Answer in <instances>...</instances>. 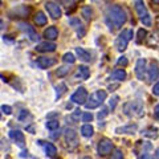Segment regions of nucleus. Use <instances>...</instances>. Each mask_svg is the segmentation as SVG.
Instances as JSON below:
<instances>
[{
	"instance_id": "9b49d317",
	"label": "nucleus",
	"mask_w": 159,
	"mask_h": 159,
	"mask_svg": "<svg viewBox=\"0 0 159 159\" xmlns=\"http://www.w3.org/2000/svg\"><path fill=\"white\" fill-rule=\"evenodd\" d=\"M56 44L51 43V41H45V43H40L37 44L36 47V51L37 52H41V53H48V52H54L56 51Z\"/></svg>"
},
{
	"instance_id": "4c0bfd02",
	"label": "nucleus",
	"mask_w": 159,
	"mask_h": 159,
	"mask_svg": "<svg viewBox=\"0 0 159 159\" xmlns=\"http://www.w3.org/2000/svg\"><path fill=\"white\" fill-rule=\"evenodd\" d=\"M145 36H146V31H145V29H139V31H138V41H141L142 39H145Z\"/></svg>"
},
{
	"instance_id": "a18cd8bd",
	"label": "nucleus",
	"mask_w": 159,
	"mask_h": 159,
	"mask_svg": "<svg viewBox=\"0 0 159 159\" xmlns=\"http://www.w3.org/2000/svg\"><path fill=\"white\" fill-rule=\"evenodd\" d=\"M3 27H4V21H3L2 19H0V31H2V29H3Z\"/></svg>"
},
{
	"instance_id": "f3484780",
	"label": "nucleus",
	"mask_w": 159,
	"mask_h": 159,
	"mask_svg": "<svg viewBox=\"0 0 159 159\" xmlns=\"http://www.w3.org/2000/svg\"><path fill=\"white\" fill-rule=\"evenodd\" d=\"M76 53H77L78 58L82 60V61H85V62H89L92 60V54L88 51H85L84 48H76Z\"/></svg>"
},
{
	"instance_id": "f704fd0d",
	"label": "nucleus",
	"mask_w": 159,
	"mask_h": 159,
	"mask_svg": "<svg viewBox=\"0 0 159 159\" xmlns=\"http://www.w3.org/2000/svg\"><path fill=\"white\" fill-rule=\"evenodd\" d=\"M109 114V110H107V107H102V110L98 113V119H103L106 116Z\"/></svg>"
},
{
	"instance_id": "c03bdc74",
	"label": "nucleus",
	"mask_w": 159,
	"mask_h": 159,
	"mask_svg": "<svg viewBox=\"0 0 159 159\" xmlns=\"http://www.w3.org/2000/svg\"><path fill=\"white\" fill-rule=\"evenodd\" d=\"M27 130H28V131H31V134H34V130H33V127H32V126L27 127Z\"/></svg>"
},
{
	"instance_id": "f03ea898",
	"label": "nucleus",
	"mask_w": 159,
	"mask_h": 159,
	"mask_svg": "<svg viewBox=\"0 0 159 159\" xmlns=\"http://www.w3.org/2000/svg\"><path fill=\"white\" fill-rule=\"evenodd\" d=\"M125 114L129 117H143L145 116V106H143L142 101L139 99H135L133 102H129L125 105Z\"/></svg>"
},
{
	"instance_id": "79ce46f5",
	"label": "nucleus",
	"mask_w": 159,
	"mask_h": 159,
	"mask_svg": "<svg viewBox=\"0 0 159 159\" xmlns=\"http://www.w3.org/2000/svg\"><path fill=\"white\" fill-rule=\"evenodd\" d=\"M154 116H155V118L159 121V105H157L155 109H154Z\"/></svg>"
},
{
	"instance_id": "b1692460",
	"label": "nucleus",
	"mask_w": 159,
	"mask_h": 159,
	"mask_svg": "<svg viewBox=\"0 0 159 159\" xmlns=\"http://www.w3.org/2000/svg\"><path fill=\"white\" fill-rule=\"evenodd\" d=\"M81 134L84 137H86V138H90L93 134H94V129L92 125H84L81 127Z\"/></svg>"
},
{
	"instance_id": "393cba45",
	"label": "nucleus",
	"mask_w": 159,
	"mask_h": 159,
	"mask_svg": "<svg viewBox=\"0 0 159 159\" xmlns=\"http://www.w3.org/2000/svg\"><path fill=\"white\" fill-rule=\"evenodd\" d=\"M69 24H70V25H72L73 28H76V29H77V34H78V32H80V29L85 32V29H84L81 21H80V19H74V17H73V19L69 20Z\"/></svg>"
},
{
	"instance_id": "a19ab883",
	"label": "nucleus",
	"mask_w": 159,
	"mask_h": 159,
	"mask_svg": "<svg viewBox=\"0 0 159 159\" xmlns=\"http://www.w3.org/2000/svg\"><path fill=\"white\" fill-rule=\"evenodd\" d=\"M80 111H81V110H80V109H78V110H76V111H74V113H73V116H72V118L74 119V121H77V119H78V117H80V116H81V113H80Z\"/></svg>"
},
{
	"instance_id": "3c124183",
	"label": "nucleus",
	"mask_w": 159,
	"mask_h": 159,
	"mask_svg": "<svg viewBox=\"0 0 159 159\" xmlns=\"http://www.w3.org/2000/svg\"><path fill=\"white\" fill-rule=\"evenodd\" d=\"M84 159H90V158H84Z\"/></svg>"
},
{
	"instance_id": "37998d69",
	"label": "nucleus",
	"mask_w": 159,
	"mask_h": 159,
	"mask_svg": "<svg viewBox=\"0 0 159 159\" xmlns=\"http://www.w3.org/2000/svg\"><path fill=\"white\" fill-rule=\"evenodd\" d=\"M138 159H152L150 155H148V154H146V152H143L142 155H139L138 157Z\"/></svg>"
},
{
	"instance_id": "0eeeda50",
	"label": "nucleus",
	"mask_w": 159,
	"mask_h": 159,
	"mask_svg": "<svg viewBox=\"0 0 159 159\" xmlns=\"http://www.w3.org/2000/svg\"><path fill=\"white\" fill-rule=\"evenodd\" d=\"M45 9L48 11L49 16H51L52 19H54V20L60 19L61 15H62V11H61V8H60V6L56 2H52V0H49V2L45 3Z\"/></svg>"
},
{
	"instance_id": "6ab92c4d",
	"label": "nucleus",
	"mask_w": 159,
	"mask_h": 159,
	"mask_svg": "<svg viewBox=\"0 0 159 159\" xmlns=\"http://www.w3.org/2000/svg\"><path fill=\"white\" fill-rule=\"evenodd\" d=\"M44 37H47L48 40H56L58 37V31L56 27H49L44 32Z\"/></svg>"
},
{
	"instance_id": "e433bc0d",
	"label": "nucleus",
	"mask_w": 159,
	"mask_h": 159,
	"mask_svg": "<svg viewBox=\"0 0 159 159\" xmlns=\"http://www.w3.org/2000/svg\"><path fill=\"white\" fill-rule=\"evenodd\" d=\"M2 110H3V113H6L7 116L12 114V107H11V106H8V105H3V106H2Z\"/></svg>"
},
{
	"instance_id": "4468645a",
	"label": "nucleus",
	"mask_w": 159,
	"mask_h": 159,
	"mask_svg": "<svg viewBox=\"0 0 159 159\" xmlns=\"http://www.w3.org/2000/svg\"><path fill=\"white\" fill-rule=\"evenodd\" d=\"M65 141L68 145H72V146L77 145V133L73 129H66L65 130Z\"/></svg>"
},
{
	"instance_id": "2eb2a0df",
	"label": "nucleus",
	"mask_w": 159,
	"mask_h": 159,
	"mask_svg": "<svg viewBox=\"0 0 159 159\" xmlns=\"http://www.w3.org/2000/svg\"><path fill=\"white\" fill-rule=\"evenodd\" d=\"M138 126L135 123H131V125H127V126H122V127H118L116 129V133L117 134H134L137 131Z\"/></svg>"
},
{
	"instance_id": "aec40b11",
	"label": "nucleus",
	"mask_w": 159,
	"mask_h": 159,
	"mask_svg": "<svg viewBox=\"0 0 159 159\" xmlns=\"http://www.w3.org/2000/svg\"><path fill=\"white\" fill-rule=\"evenodd\" d=\"M77 76L82 80H88L89 76H90V70H89V68L85 66V65H81L77 68Z\"/></svg>"
},
{
	"instance_id": "9d476101",
	"label": "nucleus",
	"mask_w": 159,
	"mask_h": 159,
	"mask_svg": "<svg viewBox=\"0 0 159 159\" xmlns=\"http://www.w3.org/2000/svg\"><path fill=\"white\" fill-rule=\"evenodd\" d=\"M145 73H146V60L139 58L137 61V65H135V74H137L138 80L145 78Z\"/></svg>"
},
{
	"instance_id": "1a4fd4ad",
	"label": "nucleus",
	"mask_w": 159,
	"mask_h": 159,
	"mask_svg": "<svg viewBox=\"0 0 159 159\" xmlns=\"http://www.w3.org/2000/svg\"><path fill=\"white\" fill-rule=\"evenodd\" d=\"M9 137L13 139V142L19 147H24V145H25V137H24V133H21L20 130H11L9 131Z\"/></svg>"
},
{
	"instance_id": "c85d7f7f",
	"label": "nucleus",
	"mask_w": 159,
	"mask_h": 159,
	"mask_svg": "<svg viewBox=\"0 0 159 159\" xmlns=\"http://www.w3.org/2000/svg\"><path fill=\"white\" fill-rule=\"evenodd\" d=\"M47 127L49 129V130L54 131V130H57V129L60 127V123H58V121H56V119H53V121H48L47 122Z\"/></svg>"
},
{
	"instance_id": "f257e3e1",
	"label": "nucleus",
	"mask_w": 159,
	"mask_h": 159,
	"mask_svg": "<svg viewBox=\"0 0 159 159\" xmlns=\"http://www.w3.org/2000/svg\"><path fill=\"white\" fill-rule=\"evenodd\" d=\"M127 16L125 9L119 6H111L107 11V19L106 21L109 24V28L114 29V28H121L123 24L126 23Z\"/></svg>"
},
{
	"instance_id": "6e6552de",
	"label": "nucleus",
	"mask_w": 159,
	"mask_h": 159,
	"mask_svg": "<svg viewBox=\"0 0 159 159\" xmlns=\"http://www.w3.org/2000/svg\"><path fill=\"white\" fill-rule=\"evenodd\" d=\"M111 150H113V142L110 141V139L102 138L101 141L98 142V145H97V151H98L99 155L105 157V155H107V154H110Z\"/></svg>"
},
{
	"instance_id": "2f4dec72",
	"label": "nucleus",
	"mask_w": 159,
	"mask_h": 159,
	"mask_svg": "<svg viewBox=\"0 0 159 159\" xmlns=\"http://www.w3.org/2000/svg\"><path fill=\"white\" fill-rule=\"evenodd\" d=\"M118 99H119V97H118V96H113V97H111L110 102H109V106H110L111 110H114V109H116L117 103H118Z\"/></svg>"
},
{
	"instance_id": "412c9836",
	"label": "nucleus",
	"mask_w": 159,
	"mask_h": 159,
	"mask_svg": "<svg viewBox=\"0 0 159 159\" xmlns=\"http://www.w3.org/2000/svg\"><path fill=\"white\" fill-rule=\"evenodd\" d=\"M33 19H34V24L39 25V27H43V25H45L47 24V16L43 12H40V11L34 15Z\"/></svg>"
},
{
	"instance_id": "ea45409f",
	"label": "nucleus",
	"mask_w": 159,
	"mask_h": 159,
	"mask_svg": "<svg viewBox=\"0 0 159 159\" xmlns=\"http://www.w3.org/2000/svg\"><path fill=\"white\" fill-rule=\"evenodd\" d=\"M152 93L155 94V96H159V81L154 85V88H152Z\"/></svg>"
},
{
	"instance_id": "473e14b6",
	"label": "nucleus",
	"mask_w": 159,
	"mask_h": 159,
	"mask_svg": "<svg viewBox=\"0 0 159 159\" xmlns=\"http://www.w3.org/2000/svg\"><path fill=\"white\" fill-rule=\"evenodd\" d=\"M111 159H123V154L119 148H116L114 150V154L111 155Z\"/></svg>"
},
{
	"instance_id": "ddd939ff",
	"label": "nucleus",
	"mask_w": 159,
	"mask_h": 159,
	"mask_svg": "<svg viewBox=\"0 0 159 159\" xmlns=\"http://www.w3.org/2000/svg\"><path fill=\"white\" fill-rule=\"evenodd\" d=\"M37 66L41 69H48L56 64V58L53 57H39L37 58Z\"/></svg>"
},
{
	"instance_id": "4be33fe9",
	"label": "nucleus",
	"mask_w": 159,
	"mask_h": 159,
	"mask_svg": "<svg viewBox=\"0 0 159 159\" xmlns=\"http://www.w3.org/2000/svg\"><path fill=\"white\" fill-rule=\"evenodd\" d=\"M111 78L116 80V81H123V80L126 78L125 69H116V70L111 73Z\"/></svg>"
},
{
	"instance_id": "49530a36",
	"label": "nucleus",
	"mask_w": 159,
	"mask_h": 159,
	"mask_svg": "<svg viewBox=\"0 0 159 159\" xmlns=\"http://www.w3.org/2000/svg\"><path fill=\"white\" fill-rule=\"evenodd\" d=\"M155 159H159V148L155 151Z\"/></svg>"
},
{
	"instance_id": "bb28decb",
	"label": "nucleus",
	"mask_w": 159,
	"mask_h": 159,
	"mask_svg": "<svg viewBox=\"0 0 159 159\" xmlns=\"http://www.w3.org/2000/svg\"><path fill=\"white\" fill-rule=\"evenodd\" d=\"M13 12H15V13H19V16H20V17H25L27 15L31 12V8H27L25 6H21V7H19V8L15 9Z\"/></svg>"
},
{
	"instance_id": "5701e85b",
	"label": "nucleus",
	"mask_w": 159,
	"mask_h": 159,
	"mask_svg": "<svg viewBox=\"0 0 159 159\" xmlns=\"http://www.w3.org/2000/svg\"><path fill=\"white\" fill-rule=\"evenodd\" d=\"M142 135L148 137L151 139H155V138H158V130H157V129H154V127H148V129L142 130Z\"/></svg>"
},
{
	"instance_id": "09e8293b",
	"label": "nucleus",
	"mask_w": 159,
	"mask_h": 159,
	"mask_svg": "<svg viewBox=\"0 0 159 159\" xmlns=\"http://www.w3.org/2000/svg\"><path fill=\"white\" fill-rule=\"evenodd\" d=\"M0 7H2V0H0Z\"/></svg>"
},
{
	"instance_id": "423d86ee",
	"label": "nucleus",
	"mask_w": 159,
	"mask_h": 159,
	"mask_svg": "<svg viewBox=\"0 0 159 159\" xmlns=\"http://www.w3.org/2000/svg\"><path fill=\"white\" fill-rule=\"evenodd\" d=\"M88 92H86V89L85 88H78L76 92H74L72 94V97H70V101L74 102V103H77V105H85L86 101H88Z\"/></svg>"
},
{
	"instance_id": "20e7f679",
	"label": "nucleus",
	"mask_w": 159,
	"mask_h": 159,
	"mask_svg": "<svg viewBox=\"0 0 159 159\" xmlns=\"http://www.w3.org/2000/svg\"><path fill=\"white\" fill-rule=\"evenodd\" d=\"M106 97H107V93L105 90H97L96 93H93L92 96L88 98L85 107L86 109H96L98 106H101L102 102L106 99Z\"/></svg>"
},
{
	"instance_id": "72a5a7b5",
	"label": "nucleus",
	"mask_w": 159,
	"mask_h": 159,
	"mask_svg": "<svg viewBox=\"0 0 159 159\" xmlns=\"http://www.w3.org/2000/svg\"><path fill=\"white\" fill-rule=\"evenodd\" d=\"M127 64H129V61H127V58L125 57V56H122V57H119L118 58V61H117V65H119V66H126L127 65Z\"/></svg>"
},
{
	"instance_id": "58836bf2",
	"label": "nucleus",
	"mask_w": 159,
	"mask_h": 159,
	"mask_svg": "<svg viewBox=\"0 0 159 159\" xmlns=\"http://www.w3.org/2000/svg\"><path fill=\"white\" fill-rule=\"evenodd\" d=\"M74 2H76V0H61V4H62V6L69 7V6H73Z\"/></svg>"
},
{
	"instance_id": "cd10ccee",
	"label": "nucleus",
	"mask_w": 159,
	"mask_h": 159,
	"mask_svg": "<svg viewBox=\"0 0 159 159\" xmlns=\"http://www.w3.org/2000/svg\"><path fill=\"white\" fill-rule=\"evenodd\" d=\"M62 61L66 62V64H74V61H76V57L73 56V53H65L62 56Z\"/></svg>"
},
{
	"instance_id": "de8ad7c7",
	"label": "nucleus",
	"mask_w": 159,
	"mask_h": 159,
	"mask_svg": "<svg viewBox=\"0 0 159 159\" xmlns=\"http://www.w3.org/2000/svg\"><path fill=\"white\" fill-rule=\"evenodd\" d=\"M152 3L154 4H159V0H152Z\"/></svg>"
},
{
	"instance_id": "c9c22d12",
	"label": "nucleus",
	"mask_w": 159,
	"mask_h": 159,
	"mask_svg": "<svg viewBox=\"0 0 159 159\" xmlns=\"http://www.w3.org/2000/svg\"><path fill=\"white\" fill-rule=\"evenodd\" d=\"M92 119H93V114L92 113H85L82 116V121L84 122H92Z\"/></svg>"
},
{
	"instance_id": "f8f14e48",
	"label": "nucleus",
	"mask_w": 159,
	"mask_h": 159,
	"mask_svg": "<svg viewBox=\"0 0 159 159\" xmlns=\"http://www.w3.org/2000/svg\"><path fill=\"white\" fill-rule=\"evenodd\" d=\"M19 28L21 29L23 32L28 33V34H29V39H31L32 41H36V40L39 39V34H37L36 32H34L33 27H31L29 24H27V23H19Z\"/></svg>"
},
{
	"instance_id": "7c9ffc66",
	"label": "nucleus",
	"mask_w": 159,
	"mask_h": 159,
	"mask_svg": "<svg viewBox=\"0 0 159 159\" xmlns=\"http://www.w3.org/2000/svg\"><path fill=\"white\" fill-rule=\"evenodd\" d=\"M56 90H57V96H56V97H57V98H60L64 93L66 92V85H65V84H60V85L56 88Z\"/></svg>"
},
{
	"instance_id": "7ed1b4c3",
	"label": "nucleus",
	"mask_w": 159,
	"mask_h": 159,
	"mask_svg": "<svg viewBox=\"0 0 159 159\" xmlns=\"http://www.w3.org/2000/svg\"><path fill=\"white\" fill-rule=\"evenodd\" d=\"M134 6H135V11L139 16V20L145 27H151V16L148 13L147 8L143 3V0H134Z\"/></svg>"
},
{
	"instance_id": "a211bd4d",
	"label": "nucleus",
	"mask_w": 159,
	"mask_h": 159,
	"mask_svg": "<svg viewBox=\"0 0 159 159\" xmlns=\"http://www.w3.org/2000/svg\"><path fill=\"white\" fill-rule=\"evenodd\" d=\"M39 143L44 146V148H45V152H47L48 157H54V155L57 154V148H56V146H54V145H52V143H44V142H41V141H40Z\"/></svg>"
},
{
	"instance_id": "a878e982",
	"label": "nucleus",
	"mask_w": 159,
	"mask_h": 159,
	"mask_svg": "<svg viewBox=\"0 0 159 159\" xmlns=\"http://www.w3.org/2000/svg\"><path fill=\"white\" fill-rule=\"evenodd\" d=\"M81 13H82V16H84V19L85 20H88V21H90L92 20V17H93V11H92V8L90 7H84L82 9H81Z\"/></svg>"
},
{
	"instance_id": "dca6fc26",
	"label": "nucleus",
	"mask_w": 159,
	"mask_h": 159,
	"mask_svg": "<svg viewBox=\"0 0 159 159\" xmlns=\"http://www.w3.org/2000/svg\"><path fill=\"white\" fill-rule=\"evenodd\" d=\"M158 77H159V66H158V64L152 62L150 68H148V81L158 80Z\"/></svg>"
},
{
	"instance_id": "39448f33",
	"label": "nucleus",
	"mask_w": 159,
	"mask_h": 159,
	"mask_svg": "<svg viewBox=\"0 0 159 159\" xmlns=\"http://www.w3.org/2000/svg\"><path fill=\"white\" fill-rule=\"evenodd\" d=\"M133 39V31L131 29H123V31L119 33V36L116 40V47L119 52H123L127 48L129 41Z\"/></svg>"
},
{
	"instance_id": "8fccbe9b",
	"label": "nucleus",
	"mask_w": 159,
	"mask_h": 159,
	"mask_svg": "<svg viewBox=\"0 0 159 159\" xmlns=\"http://www.w3.org/2000/svg\"><path fill=\"white\" fill-rule=\"evenodd\" d=\"M0 118H2V111H0Z\"/></svg>"
},
{
	"instance_id": "c756f323",
	"label": "nucleus",
	"mask_w": 159,
	"mask_h": 159,
	"mask_svg": "<svg viewBox=\"0 0 159 159\" xmlns=\"http://www.w3.org/2000/svg\"><path fill=\"white\" fill-rule=\"evenodd\" d=\"M69 73V68L68 66H61V68H58L57 69V77H64V76H66V74Z\"/></svg>"
}]
</instances>
